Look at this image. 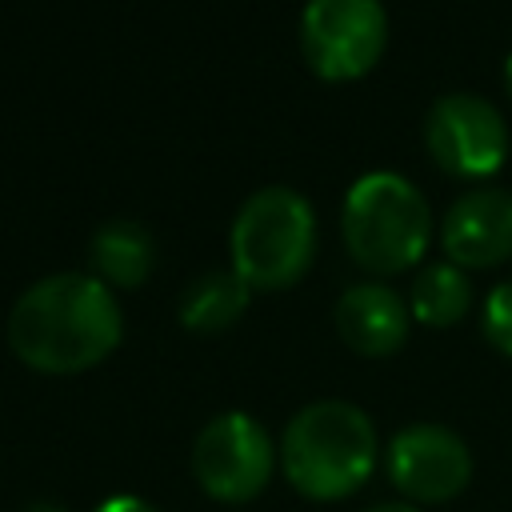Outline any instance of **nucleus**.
<instances>
[{
	"mask_svg": "<svg viewBox=\"0 0 512 512\" xmlns=\"http://www.w3.org/2000/svg\"><path fill=\"white\" fill-rule=\"evenodd\" d=\"M124 336V316L108 284L92 272H52L24 288L8 312L12 352L48 376L100 364Z\"/></svg>",
	"mask_w": 512,
	"mask_h": 512,
	"instance_id": "obj_1",
	"label": "nucleus"
},
{
	"mask_svg": "<svg viewBox=\"0 0 512 512\" xmlns=\"http://www.w3.org/2000/svg\"><path fill=\"white\" fill-rule=\"evenodd\" d=\"M376 428L352 400L304 404L280 436V468L308 500H344L360 492L376 468Z\"/></svg>",
	"mask_w": 512,
	"mask_h": 512,
	"instance_id": "obj_2",
	"label": "nucleus"
},
{
	"mask_svg": "<svg viewBox=\"0 0 512 512\" xmlns=\"http://www.w3.org/2000/svg\"><path fill=\"white\" fill-rule=\"evenodd\" d=\"M344 248L368 272L392 276L412 268L432 236V212L424 192L400 172H368L360 176L340 212Z\"/></svg>",
	"mask_w": 512,
	"mask_h": 512,
	"instance_id": "obj_3",
	"label": "nucleus"
},
{
	"mask_svg": "<svg viewBox=\"0 0 512 512\" xmlns=\"http://www.w3.org/2000/svg\"><path fill=\"white\" fill-rule=\"evenodd\" d=\"M228 252H232V272L248 288H264V292L292 288L316 256L312 204L288 184H268L252 192L232 220Z\"/></svg>",
	"mask_w": 512,
	"mask_h": 512,
	"instance_id": "obj_4",
	"label": "nucleus"
},
{
	"mask_svg": "<svg viewBox=\"0 0 512 512\" xmlns=\"http://www.w3.org/2000/svg\"><path fill=\"white\" fill-rule=\"evenodd\" d=\"M276 464L280 452L272 448L268 428L248 412H220L192 444V476L220 504L256 500L268 488Z\"/></svg>",
	"mask_w": 512,
	"mask_h": 512,
	"instance_id": "obj_5",
	"label": "nucleus"
},
{
	"mask_svg": "<svg viewBox=\"0 0 512 512\" xmlns=\"http://www.w3.org/2000/svg\"><path fill=\"white\" fill-rule=\"evenodd\" d=\"M388 44V12L380 0H308L300 16V48L324 80L364 76Z\"/></svg>",
	"mask_w": 512,
	"mask_h": 512,
	"instance_id": "obj_6",
	"label": "nucleus"
},
{
	"mask_svg": "<svg viewBox=\"0 0 512 512\" xmlns=\"http://www.w3.org/2000/svg\"><path fill=\"white\" fill-rule=\"evenodd\" d=\"M424 140L432 160L452 176H492L508 156V124L500 108L476 92H448L428 108Z\"/></svg>",
	"mask_w": 512,
	"mask_h": 512,
	"instance_id": "obj_7",
	"label": "nucleus"
},
{
	"mask_svg": "<svg viewBox=\"0 0 512 512\" xmlns=\"http://www.w3.org/2000/svg\"><path fill=\"white\" fill-rule=\"evenodd\" d=\"M388 480L412 504H448L472 480V452L464 436L444 424H408L384 448Z\"/></svg>",
	"mask_w": 512,
	"mask_h": 512,
	"instance_id": "obj_8",
	"label": "nucleus"
},
{
	"mask_svg": "<svg viewBox=\"0 0 512 512\" xmlns=\"http://www.w3.org/2000/svg\"><path fill=\"white\" fill-rule=\"evenodd\" d=\"M444 252L460 268H488L512 256V192L480 184L452 200L440 224Z\"/></svg>",
	"mask_w": 512,
	"mask_h": 512,
	"instance_id": "obj_9",
	"label": "nucleus"
},
{
	"mask_svg": "<svg viewBox=\"0 0 512 512\" xmlns=\"http://www.w3.org/2000/svg\"><path fill=\"white\" fill-rule=\"evenodd\" d=\"M408 324H412L408 300L380 280L352 284L336 300V332L360 356H392L408 340Z\"/></svg>",
	"mask_w": 512,
	"mask_h": 512,
	"instance_id": "obj_10",
	"label": "nucleus"
},
{
	"mask_svg": "<svg viewBox=\"0 0 512 512\" xmlns=\"http://www.w3.org/2000/svg\"><path fill=\"white\" fill-rule=\"evenodd\" d=\"M92 276L108 288H136L156 268V240L140 220H108L88 244Z\"/></svg>",
	"mask_w": 512,
	"mask_h": 512,
	"instance_id": "obj_11",
	"label": "nucleus"
},
{
	"mask_svg": "<svg viewBox=\"0 0 512 512\" xmlns=\"http://www.w3.org/2000/svg\"><path fill=\"white\" fill-rule=\"evenodd\" d=\"M248 296H252V288L232 268L200 272L180 296V324L192 332H204V336L224 332L244 316Z\"/></svg>",
	"mask_w": 512,
	"mask_h": 512,
	"instance_id": "obj_12",
	"label": "nucleus"
},
{
	"mask_svg": "<svg viewBox=\"0 0 512 512\" xmlns=\"http://www.w3.org/2000/svg\"><path fill=\"white\" fill-rule=\"evenodd\" d=\"M472 304V284L464 276L460 264L444 260V264H428L420 268V276L412 280V296H408V308L420 324H432V328H448L456 324Z\"/></svg>",
	"mask_w": 512,
	"mask_h": 512,
	"instance_id": "obj_13",
	"label": "nucleus"
},
{
	"mask_svg": "<svg viewBox=\"0 0 512 512\" xmlns=\"http://www.w3.org/2000/svg\"><path fill=\"white\" fill-rule=\"evenodd\" d=\"M484 336H488L492 348L512 356V280L496 284L484 296Z\"/></svg>",
	"mask_w": 512,
	"mask_h": 512,
	"instance_id": "obj_14",
	"label": "nucleus"
},
{
	"mask_svg": "<svg viewBox=\"0 0 512 512\" xmlns=\"http://www.w3.org/2000/svg\"><path fill=\"white\" fill-rule=\"evenodd\" d=\"M92 512H156L148 500H140V496H108L104 504H96Z\"/></svg>",
	"mask_w": 512,
	"mask_h": 512,
	"instance_id": "obj_15",
	"label": "nucleus"
},
{
	"mask_svg": "<svg viewBox=\"0 0 512 512\" xmlns=\"http://www.w3.org/2000/svg\"><path fill=\"white\" fill-rule=\"evenodd\" d=\"M364 512H424V508L412 500H380V504H368Z\"/></svg>",
	"mask_w": 512,
	"mask_h": 512,
	"instance_id": "obj_16",
	"label": "nucleus"
},
{
	"mask_svg": "<svg viewBox=\"0 0 512 512\" xmlns=\"http://www.w3.org/2000/svg\"><path fill=\"white\" fill-rule=\"evenodd\" d=\"M24 512H68L60 500H32V504H24Z\"/></svg>",
	"mask_w": 512,
	"mask_h": 512,
	"instance_id": "obj_17",
	"label": "nucleus"
},
{
	"mask_svg": "<svg viewBox=\"0 0 512 512\" xmlns=\"http://www.w3.org/2000/svg\"><path fill=\"white\" fill-rule=\"evenodd\" d=\"M504 88H508V96H512V52H508V60H504Z\"/></svg>",
	"mask_w": 512,
	"mask_h": 512,
	"instance_id": "obj_18",
	"label": "nucleus"
}]
</instances>
